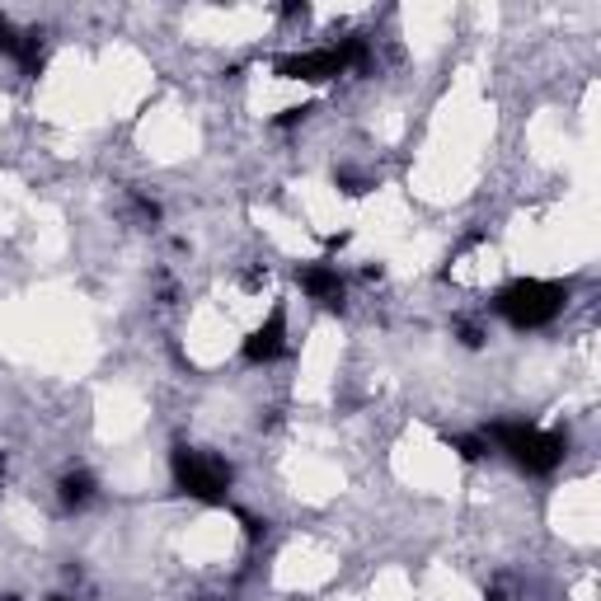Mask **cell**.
<instances>
[{"label": "cell", "instance_id": "obj_1", "mask_svg": "<svg viewBox=\"0 0 601 601\" xmlns=\"http://www.w3.org/2000/svg\"><path fill=\"white\" fill-rule=\"evenodd\" d=\"M484 441L498 451H508L527 474L559 470V461L568 456V433L535 428V423H494V428H484Z\"/></svg>", "mask_w": 601, "mask_h": 601}, {"label": "cell", "instance_id": "obj_2", "mask_svg": "<svg viewBox=\"0 0 601 601\" xmlns=\"http://www.w3.org/2000/svg\"><path fill=\"white\" fill-rule=\"evenodd\" d=\"M564 300H568L564 282L517 278V282H508V287L494 296V310H498L512 329H541V325H550V320H555V315L564 310Z\"/></svg>", "mask_w": 601, "mask_h": 601}, {"label": "cell", "instance_id": "obj_3", "mask_svg": "<svg viewBox=\"0 0 601 601\" xmlns=\"http://www.w3.org/2000/svg\"><path fill=\"white\" fill-rule=\"evenodd\" d=\"M367 38H343L334 47H310V52H292V57H278V81H306V85H325V81H339L343 71H357L367 67Z\"/></svg>", "mask_w": 601, "mask_h": 601}, {"label": "cell", "instance_id": "obj_4", "mask_svg": "<svg viewBox=\"0 0 601 601\" xmlns=\"http://www.w3.org/2000/svg\"><path fill=\"white\" fill-rule=\"evenodd\" d=\"M169 474H174V488L188 498H198V503H226L231 484H235V470L221 461V456L198 451V447H174Z\"/></svg>", "mask_w": 601, "mask_h": 601}, {"label": "cell", "instance_id": "obj_5", "mask_svg": "<svg viewBox=\"0 0 601 601\" xmlns=\"http://www.w3.org/2000/svg\"><path fill=\"white\" fill-rule=\"evenodd\" d=\"M282 353H287V310L273 306V310H268V320L245 334L240 357L249 362V367H263V362H278Z\"/></svg>", "mask_w": 601, "mask_h": 601}, {"label": "cell", "instance_id": "obj_6", "mask_svg": "<svg viewBox=\"0 0 601 601\" xmlns=\"http://www.w3.org/2000/svg\"><path fill=\"white\" fill-rule=\"evenodd\" d=\"M296 282H300V292H306L310 300H320V306H329V310L343 306V278L329 259H315L306 268H296Z\"/></svg>", "mask_w": 601, "mask_h": 601}, {"label": "cell", "instance_id": "obj_7", "mask_svg": "<svg viewBox=\"0 0 601 601\" xmlns=\"http://www.w3.org/2000/svg\"><path fill=\"white\" fill-rule=\"evenodd\" d=\"M0 52L10 61H20L24 75H38L43 71V38L38 34H20L5 14H0Z\"/></svg>", "mask_w": 601, "mask_h": 601}, {"label": "cell", "instance_id": "obj_8", "mask_svg": "<svg viewBox=\"0 0 601 601\" xmlns=\"http://www.w3.org/2000/svg\"><path fill=\"white\" fill-rule=\"evenodd\" d=\"M61 503L67 508H85V503L94 498V474H85V470H71V474H61Z\"/></svg>", "mask_w": 601, "mask_h": 601}, {"label": "cell", "instance_id": "obj_9", "mask_svg": "<svg viewBox=\"0 0 601 601\" xmlns=\"http://www.w3.org/2000/svg\"><path fill=\"white\" fill-rule=\"evenodd\" d=\"M447 447L461 456V461H480V456L488 451V441H484V433H451Z\"/></svg>", "mask_w": 601, "mask_h": 601}, {"label": "cell", "instance_id": "obj_10", "mask_svg": "<svg viewBox=\"0 0 601 601\" xmlns=\"http://www.w3.org/2000/svg\"><path fill=\"white\" fill-rule=\"evenodd\" d=\"M310 114H315V104H292V108H282L273 122H278V128H296V122H306Z\"/></svg>", "mask_w": 601, "mask_h": 601}, {"label": "cell", "instance_id": "obj_11", "mask_svg": "<svg viewBox=\"0 0 601 601\" xmlns=\"http://www.w3.org/2000/svg\"><path fill=\"white\" fill-rule=\"evenodd\" d=\"M235 517H240V527H245V535H249V541H259V535L268 531V521H259L255 512H245V508H235Z\"/></svg>", "mask_w": 601, "mask_h": 601}, {"label": "cell", "instance_id": "obj_12", "mask_svg": "<svg viewBox=\"0 0 601 601\" xmlns=\"http://www.w3.org/2000/svg\"><path fill=\"white\" fill-rule=\"evenodd\" d=\"M334 184L343 188V193H353V198H357V193H367V184H362L357 174H347V169H339V174H334Z\"/></svg>", "mask_w": 601, "mask_h": 601}, {"label": "cell", "instance_id": "obj_13", "mask_svg": "<svg viewBox=\"0 0 601 601\" xmlns=\"http://www.w3.org/2000/svg\"><path fill=\"white\" fill-rule=\"evenodd\" d=\"M461 343H466V347H480V329L466 325V329H461Z\"/></svg>", "mask_w": 601, "mask_h": 601}, {"label": "cell", "instance_id": "obj_14", "mask_svg": "<svg viewBox=\"0 0 601 601\" xmlns=\"http://www.w3.org/2000/svg\"><path fill=\"white\" fill-rule=\"evenodd\" d=\"M52 601H71V597H52Z\"/></svg>", "mask_w": 601, "mask_h": 601}]
</instances>
